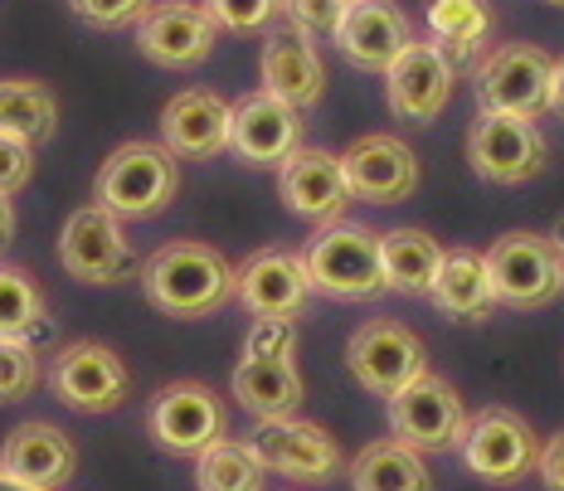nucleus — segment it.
<instances>
[{
    "label": "nucleus",
    "mask_w": 564,
    "mask_h": 491,
    "mask_svg": "<svg viewBox=\"0 0 564 491\" xmlns=\"http://www.w3.org/2000/svg\"><path fill=\"white\" fill-rule=\"evenodd\" d=\"M550 142L535 127V117H511V112H477L467 127V166L487 185H525L545 171Z\"/></svg>",
    "instance_id": "7"
},
{
    "label": "nucleus",
    "mask_w": 564,
    "mask_h": 491,
    "mask_svg": "<svg viewBox=\"0 0 564 491\" xmlns=\"http://www.w3.org/2000/svg\"><path fill=\"white\" fill-rule=\"evenodd\" d=\"M0 491H34V487H25V482H15V477L6 472V467H0Z\"/></svg>",
    "instance_id": "41"
},
{
    "label": "nucleus",
    "mask_w": 564,
    "mask_h": 491,
    "mask_svg": "<svg viewBox=\"0 0 564 491\" xmlns=\"http://www.w3.org/2000/svg\"><path fill=\"white\" fill-rule=\"evenodd\" d=\"M15 195H0V253L10 249V239H15Z\"/></svg>",
    "instance_id": "40"
},
{
    "label": "nucleus",
    "mask_w": 564,
    "mask_h": 491,
    "mask_svg": "<svg viewBox=\"0 0 564 491\" xmlns=\"http://www.w3.org/2000/svg\"><path fill=\"white\" fill-rule=\"evenodd\" d=\"M278 195H282V205L297 219H307V225L346 219L350 190H346V175H340V156L336 151H322V146H297L278 166Z\"/></svg>",
    "instance_id": "20"
},
{
    "label": "nucleus",
    "mask_w": 564,
    "mask_h": 491,
    "mask_svg": "<svg viewBox=\"0 0 564 491\" xmlns=\"http://www.w3.org/2000/svg\"><path fill=\"white\" fill-rule=\"evenodd\" d=\"M550 58L535 44H501L473 68L477 112H511V117H540L550 98Z\"/></svg>",
    "instance_id": "14"
},
{
    "label": "nucleus",
    "mask_w": 564,
    "mask_h": 491,
    "mask_svg": "<svg viewBox=\"0 0 564 491\" xmlns=\"http://www.w3.org/2000/svg\"><path fill=\"white\" fill-rule=\"evenodd\" d=\"M350 491H433V472L419 448L399 438H375L346 467Z\"/></svg>",
    "instance_id": "26"
},
{
    "label": "nucleus",
    "mask_w": 564,
    "mask_h": 491,
    "mask_svg": "<svg viewBox=\"0 0 564 491\" xmlns=\"http://www.w3.org/2000/svg\"><path fill=\"white\" fill-rule=\"evenodd\" d=\"M346 370L350 380L360 384L366 394H380L390 400L399 394L409 380H419L429 370V350L404 321H390V317H375L366 326H356L346 341Z\"/></svg>",
    "instance_id": "12"
},
{
    "label": "nucleus",
    "mask_w": 564,
    "mask_h": 491,
    "mask_svg": "<svg viewBox=\"0 0 564 491\" xmlns=\"http://www.w3.org/2000/svg\"><path fill=\"white\" fill-rule=\"evenodd\" d=\"M332 40L346 54V64L366 68V74H384L414 44V25L394 0H356V6H346Z\"/></svg>",
    "instance_id": "21"
},
{
    "label": "nucleus",
    "mask_w": 564,
    "mask_h": 491,
    "mask_svg": "<svg viewBox=\"0 0 564 491\" xmlns=\"http://www.w3.org/2000/svg\"><path fill=\"white\" fill-rule=\"evenodd\" d=\"M0 336L34 346L50 336V302H44L40 283L15 263H0Z\"/></svg>",
    "instance_id": "30"
},
{
    "label": "nucleus",
    "mask_w": 564,
    "mask_h": 491,
    "mask_svg": "<svg viewBox=\"0 0 564 491\" xmlns=\"http://www.w3.org/2000/svg\"><path fill=\"white\" fill-rule=\"evenodd\" d=\"M34 181V146L20 137H0V195H20Z\"/></svg>",
    "instance_id": "37"
},
{
    "label": "nucleus",
    "mask_w": 564,
    "mask_h": 491,
    "mask_svg": "<svg viewBox=\"0 0 564 491\" xmlns=\"http://www.w3.org/2000/svg\"><path fill=\"white\" fill-rule=\"evenodd\" d=\"M302 268L312 277V292L332 302H375L384 297V268H380V233L350 219L316 225L302 249Z\"/></svg>",
    "instance_id": "3"
},
{
    "label": "nucleus",
    "mask_w": 564,
    "mask_h": 491,
    "mask_svg": "<svg viewBox=\"0 0 564 491\" xmlns=\"http://www.w3.org/2000/svg\"><path fill=\"white\" fill-rule=\"evenodd\" d=\"M147 434L171 458H195L229 434V408L205 380H171L147 404Z\"/></svg>",
    "instance_id": "8"
},
{
    "label": "nucleus",
    "mask_w": 564,
    "mask_h": 491,
    "mask_svg": "<svg viewBox=\"0 0 564 491\" xmlns=\"http://www.w3.org/2000/svg\"><path fill=\"white\" fill-rule=\"evenodd\" d=\"M229 390L253 418H288L302 408L307 384H302L297 356H239Z\"/></svg>",
    "instance_id": "24"
},
{
    "label": "nucleus",
    "mask_w": 564,
    "mask_h": 491,
    "mask_svg": "<svg viewBox=\"0 0 564 491\" xmlns=\"http://www.w3.org/2000/svg\"><path fill=\"white\" fill-rule=\"evenodd\" d=\"M487 277L497 292V307H516V312H540L550 302L564 297V263L550 233H501L487 253Z\"/></svg>",
    "instance_id": "4"
},
{
    "label": "nucleus",
    "mask_w": 564,
    "mask_h": 491,
    "mask_svg": "<svg viewBox=\"0 0 564 491\" xmlns=\"http://www.w3.org/2000/svg\"><path fill=\"white\" fill-rule=\"evenodd\" d=\"M443 263V243L429 229H390L380 233V268L384 292L399 297H429V283Z\"/></svg>",
    "instance_id": "27"
},
{
    "label": "nucleus",
    "mask_w": 564,
    "mask_h": 491,
    "mask_svg": "<svg viewBox=\"0 0 564 491\" xmlns=\"http://www.w3.org/2000/svg\"><path fill=\"white\" fill-rule=\"evenodd\" d=\"M58 268L88 287H117L137 273V249L127 225L102 205H78L58 229Z\"/></svg>",
    "instance_id": "6"
},
{
    "label": "nucleus",
    "mask_w": 564,
    "mask_h": 491,
    "mask_svg": "<svg viewBox=\"0 0 564 491\" xmlns=\"http://www.w3.org/2000/svg\"><path fill=\"white\" fill-rule=\"evenodd\" d=\"M550 239H555V249H560V263H564V219H560V229L550 233Z\"/></svg>",
    "instance_id": "42"
},
{
    "label": "nucleus",
    "mask_w": 564,
    "mask_h": 491,
    "mask_svg": "<svg viewBox=\"0 0 564 491\" xmlns=\"http://www.w3.org/2000/svg\"><path fill=\"white\" fill-rule=\"evenodd\" d=\"M340 175H346L350 200L404 205L419 190V156L390 132H370L340 151Z\"/></svg>",
    "instance_id": "16"
},
{
    "label": "nucleus",
    "mask_w": 564,
    "mask_h": 491,
    "mask_svg": "<svg viewBox=\"0 0 564 491\" xmlns=\"http://www.w3.org/2000/svg\"><path fill=\"white\" fill-rule=\"evenodd\" d=\"M340 15H346V0H282V20L312 40H332Z\"/></svg>",
    "instance_id": "35"
},
{
    "label": "nucleus",
    "mask_w": 564,
    "mask_h": 491,
    "mask_svg": "<svg viewBox=\"0 0 564 491\" xmlns=\"http://www.w3.org/2000/svg\"><path fill=\"white\" fill-rule=\"evenodd\" d=\"M545 6H560V10H564V0H545Z\"/></svg>",
    "instance_id": "43"
},
{
    "label": "nucleus",
    "mask_w": 564,
    "mask_h": 491,
    "mask_svg": "<svg viewBox=\"0 0 564 491\" xmlns=\"http://www.w3.org/2000/svg\"><path fill=\"white\" fill-rule=\"evenodd\" d=\"M258 78H263V92H273L278 102H288L297 112H312L326 98V64L316 54V40L297 25H288L282 15L263 30Z\"/></svg>",
    "instance_id": "15"
},
{
    "label": "nucleus",
    "mask_w": 564,
    "mask_h": 491,
    "mask_svg": "<svg viewBox=\"0 0 564 491\" xmlns=\"http://www.w3.org/2000/svg\"><path fill=\"white\" fill-rule=\"evenodd\" d=\"M0 467L34 491H58L78 472V443L58 424L30 418V424L10 428L6 443H0Z\"/></svg>",
    "instance_id": "22"
},
{
    "label": "nucleus",
    "mask_w": 564,
    "mask_h": 491,
    "mask_svg": "<svg viewBox=\"0 0 564 491\" xmlns=\"http://www.w3.org/2000/svg\"><path fill=\"white\" fill-rule=\"evenodd\" d=\"M199 6L229 34H263L282 15V0H199Z\"/></svg>",
    "instance_id": "33"
},
{
    "label": "nucleus",
    "mask_w": 564,
    "mask_h": 491,
    "mask_svg": "<svg viewBox=\"0 0 564 491\" xmlns=\"http://www.w3.org/2000/svg\"><path fill=\"white\" fill-rule=\"evenodd\" d=\"M181 195V161L161 142H122L93 175V205L127 219H156Z\"/></svg>",
    "instance_id": "2"
},
{
    "label": "nucleus",
    "mask_w": 564,
    "mask_h": 491,
    "mask_svg": "<svg viewBox=\"0 0 564 491\" xmlns=\"http://www.w3.org/2000/svg\"><path fill=\"white\" fill-rule=\"evenodd\" d=\"M457 452H463L467 472H473L477 482L516 487L535 472L540 438L516 408L491 404V408H481L477 418H467V434H463V443H457Z\"/></svg>",
    "instance_id": "9"
},
{
    "label": "nucleus",
    "mask_w": 564,
    "mask_h": 491,
    "mask_svg": "<svg viewBox=\"0 0 564 491\" xmlns=\"http://www.w3.org/2000/svg\"><path fill=\"white\" fill-rule=\"evenodd\" d=\"M346 6H356V0H346Z\"/></svg>",
    "instance_id": "44"
},
{
    "label": "nucleus",
    "mask_w": 564,
    "mask_h": 491,
    "mask_svg": "<svg viewBox=\"0 0 564 491\" xmlns=\"http://www.w3.org/2000/svg\"><path fill=\"white\" fill-rule=\"evenodd\" d=\"M137 277L151 307L175 321L215 317V312H225L234 302V263L215 243H199V239L161 243L147 263H137Z\"/></svg>",
    "instance_id": "1"
},
{
    "label": "nucleus",
    "mask_w": 564,
    "mask_h": 491,
    "mask_svg": "<svg viewBox=\"0 0 564 491\" xmlns=\"http://www.w3.org/2000/svg\"><path fill=\"white\" fill-rule=\"evenodd\" d=\"M429 34L438 54L453 64V74H473L481 64V44L491 34V10L481 0H433L429 6Z\"/></svg>",
    "instance_id": "28"
},
{
    "label": "nucleus",
    "mask_w": 564,
    "mask_h": 491,
    "mask_svg": "<svg viewBox=\"0 0 564 491\" xmlns=\"http://www.w3.org/2000/svg\"><path fill=\"white\" fill-rule=\"evenodd\" d=\"M243 356H297V321L253 317L249 336H243Z\"/></svg>",
    "instance_id": "36"
},
{
    "label": "nucleus",
    "mask_w": 564,
    "mask_h": 491,
    "mask_svg": "<svg viewBox=\"0 0 564 491\" xmlns=\"http://www.w3.org/2000/svg\"><path fill=\"white\" fill-rule=\"evenodd\" d=\"M50 390L54 400L74 414H112L132 394V370L102 341H68L50 360Z\"/></svg>",
    "instance_id": "10"
},
{
    "label": "nucleus",
    "mask_w": 564,
    "mask_h": 491,
    "mask_svg": "<svg viewBox=\"0 0 564 491\" xmlns=\"http://www.w3.org/2000/svg\"><path fill=\"white\" fill-rule=\"evenodd\" d=\"M390 434L419 452H457V443L467 434V404L443 375L423 370L419 380H409L399 394H390Z\"/></svg>",
    "instance_id": "11"
},
{
    "label": "nucleus",
    "mask_w": 564,
    "mask_h": 491,
    "mask_svg": "<svg viewBox=\"0 0 564 491\" xmlns=\"http://www.w3.org/2000/svg\"><path fill=\"white\" fill-rule=\"evenodd\" d=\"M151 0H68V10H74L78 20H84L88 30H132L141 15H147Z\"/></svg>",
    "instance_id": "34"
},
{
    "label": "nucleus",
    "mask_w": 564,
    "mask_h": 491,
    "mask_svg": "<svg viewBox=\"0 0 564 491\" xmlns=\"http://www.w3.org/2000/svg\"><path fill=\"white\" fill-rule=\"evenodd\" d=\"M535 477L545 482V491H564V428L540 443V452H535Z\"/></svg>",
    "instance_id": "38"
},
{
    "label": "nucleus",
    "mask_w": 564,
    "mask_h": 491,
    "mask_svg": "<svg viewBox=\"0 0 564 491\" xmlns=\"http://www.w3.org/2000/svg\"><path fill=\"white\" fill-rule=\"evenodd\" d=\"M545 112H555L564 122V54L550 64V98H545Z\"/></svg>",
    "instance_id": "39"
},
{
    "label": "nucleus",
    "mask_w": 564,
    "mask_h": 491,
    "mask_svg": "<svg viewBox=\"0 0 564 491\" xmlns=\"http://www.w3.org/2000/svg\"><path fill=\"white\" fill-rule=\"evenodd\" d=\"M40 346L0 336V404H20L40 390Z\"/></svg>",
    "instance_id": "32"
},
{
    "label": "nucleus",
    "mask_w": 564,
    "mask_h": 491,
    "mask_svg": "<svg viewBox=\"0 0 564 491\" xmlns=\"http://www.w3.org/2000/svg\"><path fill=\"white\" fill-rule=\"evenodd\" d=\"M312 277L302 268V253L292 249H258L234 268V302L253 312V317H282L297 321L312 307Z\"/></svg>",
    "instance_id": "17"
},
{
    "label": "nucleus",
    "mask_w": 564,
    "mask_h": 491,
    "mask_svg": "<svg viewBox=\"0 0 564 491\" xmlns=\"http://www.w3.org/2000/svg\"><path fill=\"white\" fill-rule=\"evenodd\" d=\"M137 50L147 64L171 68V74H191L219 44V25L199 0H151L147 15L137 20Z\"/></svg>",
    "instance_id": "13"
},
{
    "label": "nucleus",
    "mask_w": 564,
    "mask_h": 491,
    "mask_svg": "<svg viewBox=\"0 0 564 491\" xmlns=\"http://www.w3.org/2000/svg\"><path fill=\"white\" fill-rule=\"evenodd\" d=\"M161 146L175 161H215L229 151V102L215 88H185L161 108Z\"/></svg>",
    "instance_id": "23"
},
{
    "label": "nucleus",
    "mask_w": 564,
    "mask_h": 491,
    "mask_svg": "<svg viewBox=\"0 0 564 491\" xmlns=\"http://www.w3.org/2000/svg\"><path fill=\"white\" fill-rule=\"evenodd\" d=\"M453 64L438 54L433 40H414L404 54L384 68V98L399 122H419L429 127L433 117H443V108L453 102Z\"/></svg>",
    "instance_id": "19"
},
{
    "label": "nucleus",
    "mask_w": 564,
    "mask_h": 491,
    "mask_svg": "<svg viewBox=\"0 0 564 491\" xmlns=\"http://www.w3.org/2000/svg\"><path fill=\"white\" fill-rule=\"evenodd\" d=\"M58 132V98L40 78H0V137L44 146Z\"/></svg>",
    "instance_id": "29"
},
{
    "label": "nucleus",
    "mask_w": 564,
    "mask_h": 491,
    "mask_svg": "<svg viewBox=\"0 0 564 491\" xmlns=\"http://www.w3.org/2000/svg\"><path fill=\"white\" fill-rule=\"evenodd\" d=\"M302 146V112L273 92H249L229 102V151L253 171H278Z\"/></svg>",
    "instance_id": "18"
},
{
    "label": "nucleus",
    "mask_w": 564,
    "mask_h": 491,
    "mask_svg": "<svg viewBox=\"0 0 564 491\" xmlns=\"http://www.w3.org/2000/svg\"><path fill=\"white\" fill-rule=\"evenodd\" d=\"M263 462L253 458L249 443L215 438L205 452H195V482L199 491H263Z\"/></svg>",
    "instance_id": "31"
},
{
    "label": "nucleus",
    "mask_w": 564,
    "mask_h": 491,
    "mask_svg": "<svg viewBox=\"0 0 564 491\" xmlns=\"http://www.w3.org/2000/svg\"><path fill=\"white\" fill-rule=\"evenodd\" d=\"M429 302L453 321H487L497 312L487 263L477 249H443V263L429 283Z\"/></svg>",
    "instance_id": "25"
},
{
    "label": "nucleus",
    "mask_w": 564,
    "mask_h": 491,
    "mask_svg": "<svg viewBox=\"0 0 564 491\" xmlns=\"http://www.w3.org/2000/svg\"><path fill=\"white\" fill-rule=\"evenodd\" d=\"M253 458L263 462V472H278L288 482L302 487H326L346 472V452H340L336 434H326L312 418H258L249 434Z\"/></svg>",
    "instance_id": "5"
}]
</instances>
